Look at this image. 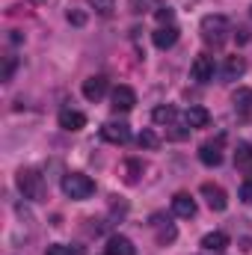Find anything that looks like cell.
I'll return each instance as SVG.
<instances>
[{
    "label": "cell",
    "mask_w": 252,
    "mask_h": 255,
    "mask_svg": "<svg viewBox=\"0 0 252 255\" xmlns=\"http://www.w3.org/2000/svg\"><path fill=\"white\" fill-rule=\"evenodd\" d=\"M18 190L24 199H30V202H45V196H48V184H45V175L39 172V169H18Z\"/></svg>",
    "instance_id": "1"
},
{
    "label": "cell",
    "mask_w": 252,
    "mask_h": 255,
    "mask_svg": "<svg viewBox=\"0 0 252 255\" xmlns=\"http://www.w3.org/2000/svg\"><path fill=\"white\" fill-rule=\"evenodd\" d=\"M199 30H202L205 45H214V48L226 45V39H229V33H232V27H229V18H226V15H205V18H202V24H199Z\"/></svg>",
    "instance_id": "2"
},
{
    "label": "cell",
    "mask_w": 252,
    "mask_h": 255,
    "mask_svg": "<svg viewBox=\"0 0 252 255\" xmlns=\"http://www.w3.org/2000/svg\"><path fill=\"white\" fill-rule=\"evenodd\" d=\"M63 193L68 199H74V202H83V199H89V196L95 193V181H92L89 175H83V172H65L63 175Z\"/></svg>",
    "instance_id": "3"
},
{
    "label": "cell",
    "mask_w": 252,
    "mask_h": 255,
    "mask_svg": "<svg viewBox=\"0 0 252 255\" xmlns=\"http://www.w3.org/2000/svg\"><path fill=\"white\" fill-rule=\"evenodd\" d=\"M223 142H226L223 133H220L217 139H208V142L199 148V160H202L205 166H220V163H223Z\"/></svg>",
    "instance_id": "4"
},
{
    "label": "cell",
    "mask_w": 252,
    "mask_h": 255,
    "mask_svg": "<svg viewBox=\"0 0 252 255\" xmlns=\"http://www.w3.org/2000/svg\"><path fill=\"white\" fill-rule=\"evenodd\" d=\"M214 71H217V65H214V57H208V54L196 57L193 65H190V74H193V80H199V83H211V80H214Z\"/></svg>",
    "instance_id": "5"
},
{
    "label": "cell",
    "mask_w": 252,
    "mask_h": 255,
    "mask_svg": "<svg viewBox=\"0 0 252 255\" xmlns=\"http://www.w3.org/2000/svg\"><path fill=\"white\" fill-rule=\"evenodd\" d=\"M199 193L205 196V202H208L211 211H226V208H229V196H226V190H223L220 184H211V181H208V184H202Z\"/></svg>",
    "instance_id": "6"
},
{
    "label": "cell",
    "mask_w": 252,
    "mask_h": 255,
    "mask_svg": "<svg viewBox=\"0 0 252 255\" xmlns=\"http://www.w3.org/2000/svg\"><path fill=\"white\" fill-rule=\"evenodd\" d=\"M110 107L116 110V113H127V110H133V104H136V92L130 89V86H116L113 89V95H110Z\"/></svg>",
    "instance_id": "7"
},
{
    "label": "cell",
    "mask_w": 252,
    "mask_h": 255,
    "mask_svg": "<svg viewBox=\"0 0 252 255\" xmlns=\"http://www.w3.org/2000/svg\"><path fill=\"white\" fill-rule=\"evenodd\" d=\"M107 77L104 74H92V77H86L83 80V98L86 101H101L104 98V92H107Z\"/></svg>",
    "instance_id": "8"
},
{
    "label": "cell",
    "mask_w": 252,
    "mask_h": 255,
    "mask_svg": "<svg viewBox=\"0 0 252 255\" xmlns=\"http://www.w3.org/2000/svg\"><path fill=\"white\" fill-rule=\"evenodd\" d=\"M101 136L107 142H113V145H125L127 139H130V128L125 122H107V125L101 128Z\"/></svg>",
    "instance_id": "9"
},
{
    "label": "cell",
    "mask_w": 252,
    "mask_h": 255,
    "mask_svg": "<svg viewBox=\"0 0 252 255\" xmlns=\"http://www.w3.org/2000/svg\"><path fill=\"white\" fill-rule=\"evenodd\" d=\"M196 199L190 196V193H175L172 196V214L175 217H181V220H190V217H196Z\"/></svg>",
    "instance_id": "10"
},
{
    "label": "cell",
    "mask_w": 252,
    "mask_h": 255,
    "mask_svg": "<svg viewBox=\"0 0 252 255\" xmlns=\"http://www.w3.org/2000/svg\"><path fill=\"white\" fill-rule=\"evenodd\" d=\"M151 42H154V48H160V51H169V48L178 42V27H175V24L157 27V30H154V36H151Z\"/></svg>",
    "instance_id": "11"
},
{
    "label": "cell",
    "mask_w": 252,
    "mask_h": 255,
    "mask_svg": "<svg viewBox=\"0 0 252 255\" xmlns=\"http://www.w3.org/2000/svg\"><path fill=\"white\" fill-rule=\"evenodd\" d=\"M60 128L63 130H80V128H86V116L80 110H60Z\"/></svg>",
    "instance_id": "12"
},
{
    "label": "cell",
    "mask_w": 252,
    "mask_h": 255,
    "mask_svg": "<svg viewBox=\"0 0 252 255\" xmlns=\"http://www.w3.org/2000/svg\"><path fill=\"white\" fill-rule=\"evenodd\" d=\"M107 255H136V247L127 241L125 235H113L107 241Z\"/></svg>",
    "instance_id": "13"
},
{
    "label": "cell",
    "mask_w": 252,
    "mask_h": 255,
    "mask_svg": "<svg viewBox=\"0 0 252 255\" xmlns=\"http://www.w3.org/2000/svg\"><path fill=\"white\" fill-rule=\"evenodd\" d=\"M202 247H205V253H223L229 247V235L226 232H208L202 238Z\"/></svg>",
    "instance_id": "14"
},
{
    "label": "cell",
    "mask_w": 252,
    "mask_h": 255,
    "mask_svg": "<svg viewBox=\"0 0 252 255\" xmlns=\"http://www.w3.org/2000/svg\"><path fill=\"white\" fill-rule=\"evenodd\" d=\"M184 122H187V128H205L208 122H211V113L205 110V107H199V104H193L187 113H184Z\"/></svg>",
    "instance_id": "15"
},
{
    "label": "cell",
    "mask_w": 252,
    "mask_h": 255,
    "mask_svg": "<svg viewBox=\"0 0 252 255\" xmlns=\"http://www.w3.org/2000/svg\"><path fill=\"white\" fill-rule=\"evenodd\" d=\"M235 166H238V169H244V172H252V145H250V142H238Z\"/></svg>",
    "instance_id": "16"
},
{
    "label": "cell",
    "mask_w": 252,
    "mask_h": 255,
    "mask_svg": "<svg viewBox=\"0 0 252 255\" xmlns=\"http://www.w3.org/2000/svg\"><path fill=\"white\" fill-rule=\"evenodd\" d=\"M244 71H247L244 57H229V60H226V65H223V77H226V80H238Z\"/></svg>",
    "instance_id": "17"
},
{
    "label": "cell",
    "mask_w": 252,
    "mask_h": 255,
    "mask_svg": "<svg viewBox=\"0 0 252 255\" xmlns=\"http://www.w3.org/2000/svg\"><path fill=\"white\" fill-rule=\"evenodd\" d=\"M175 107H169V104H163V107H154V113H151V119L157 122V125H172L175 122Z\"/></svg>",
    "instance_id": "18"
},
{
    "label": "cell",
    "mask_w": 252,
    "mask_h": 255,
    "mask_svg": "<svg viewBox=\"0 0 252 255\" xmlns=\"http://www.w3.org/2000/svg\"><path fill=\"white\" fill-rule=\"evenodd\" d=\"M122 169H125V181L127 184H136L139 175H142V163H139V160H125Z\"/></svg>",
    "instance_id": "19"
},
{
    "label": "cell",
    "mask_w": 252,
    "mask_h": 255,
    "mask_svg": "<svg viewBox=\"0 0 252 255\" xmlns=\"http://www.w3.org/2000/svg\"><path fill=\"white\" fill-rule=\"evenodd\" d=\"M89 6H92L98 15H104V18H110V15L116 12V0H89Z\"/></svg>",
    "instance_id": "20"
},
{
    "label": "cell",
    "mask_w": 252,
    "mask_h": 255,
    "mask_svg": "<svg viewBox=\"0 0 252 255\" xmlns=\"http://www.w3.org/2000/svg\"><path fill=\"white\" fill-rule=\"evenodd\" d=\"M136 142H139V148H157V145H160V136H157L154 130H142V133L136 136Z\"/></svg>",
    "instance_id": "21"
},
{
    "label": "cell",
    "mask_w": 252,
    "mask_h": 255,
    "mask_svg": "<svg viewBox=\"0 0 252 255\" xmlns=\"http://www.w3.org/2000/svg\"><path fill=\"white\" fill-rule=\"evenodd\" d=\"M232 101H235V107H238V110H244V113H247V110L252 107V92H250V89H241V92H235V98H232Z\"/></svg>",
    "instance_id": "22"
},
{
    "label": "cell",
    "mask_w": 252,
    "mask_h": 255,
    "mask_svg": "<svg viewBox=\"0 0 252 255\" xmlns=\"http://www.w3.org/2000/svg\"><path fill=\"white\" fill-rule=\"evenodd\" d=\"M130 6H133V12H157L160 9V0H130Z\"/></svg>",
    "instance_id": "23"
},
{
    "label": "cell",
    "mask_w": 252,
    "mask_h": 255,
    "mask_svg": "<svg viewBox=\"0 0 252 255\" xmlns=\"http://www.w3.org/2000/svg\"><path fill=\"white\" fill-rule=\"evenodd\" d=\"M68 24L83 27V24H86V12H80V9H68Z\"/></svg>",
    "instance_id": "24"
},
{
    "label": "cell",
    "mask_w": 252,
    "mask_h": 255,
    "mask_svg": "<svg viewBox=\"0 0 252 255\" xmlns=\"http://www.w3.org/2000/svg\"><path fill=\"white\" fill-rule=\"evenodd\" d=\"M175 235H178V232H175V226H166V229H160V232H157V241H160V244H172V241H175Z\"/></svg>",
    "instance_id": "25"
},
{
    "label": "cell",
    "mask_w": 252,
    "mask_h": 255,
    "mask_svg": "<svg viewBox=\"0 0 252 255\" xmlns=\"http://www.w3.org/2000/svg\"><path fill=\"white\" fill-rule=\"evenodd\" d=\"M45 255H77V250H71V247H65V244H54V247H48Z\"/></svg>",
    "instance_id": "26"
},
{
    "label": "cell",
    "mask_w": 252,
    "mask_h": 255,
    "mask_svg": "<svg viewBox=\"0 0 252 255\" xmlns=\"http://www.w3.org/2000/svg\"><path fill=\"white\" fill-rule=\"evenodd\" d=\"M154 15H157V21H160V27H166V24H172V9H169V6H160V9H157Z\"/></svg>",
    "instance_id": "27"
},
{
    "label": "cell",
    "mask_w": 252,
    "mask_h": 255,
    "mask_svg": "<svg viewBox=\"0 0 252 255\" xmlns=\"http://www.w3.org/2000/svg\"><path fill=\"white\" fill-rule=\"evenodd\" d=\"M241 199H244L247 205H252V178H247V181L241 184Z\"/></svg>",
    "instance_id": "28"
},
{
    "label": "cell",
    "mask_w": 252,
    "mask_h": 255,
    "mask_svg": "<svg viewBox=\"0 0 252 255\" xmlns=\"http://www.w3.org/2000/svg\"><path fill=\"white\" fill-rule=\"evenodd\" d=\"M12 71H15V57H9V60H6V68H3V80H9V77H12Z\"/></svg>",
    "instance_id": "29"
},
{
    "label": "cell",
    "mask_w": 252,
    "mask_h": 255,
    "mask_svg": "<svg viewBox=\"0 0 252 255\" xmlns=\"http://www.w3.org/2000/svg\"><path fill=\"white\" fill-rule=\"evenodd\" d=\"M202 255H220V253H202Z\"/></svg>",
    "instance_id": "30"
},
{
    "label": "cell",
    "mask_w": 252,
    "mask_h": 255,
    "mask_svg": "<svg viewBox=\"0 0 252 255\" xmlns=\"http://www.w3.org/2000/svg\"><path fill=\"white\" fill-rule=\"evenodd\" d=\"M250 12H252V9H250Z\"/></svg>",
    "instance_id": "31"
}]
</instances>
